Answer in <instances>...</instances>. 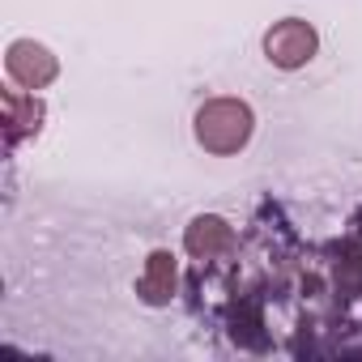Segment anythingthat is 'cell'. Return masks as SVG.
<instances>
[{
  "label": "cell",
  "mask_w": 362,
  "mask_h": 362,
  "mask_svg": "<svg viewBox=\"0 0 362 362\" xmlns=\"http://www.w3.org/2000/svg\"><path fill=\"white\" fill-rule=\"evenodd\" d=\"M315 52H320V35H315V26L303 22V18H281V22H273V26L264 30V60H269L273 69L294 73V69L311 64Z\"/></svg>",
  "instance_id": "7a4b0ae2"
},
{
  "label": "cell",
  "mask_w": 362,
  "mask_h": 362,
  "mask_svg": "<svg viewBox=\"0 0 362 362\" xmlns=\"http://www.w3.org/2000/svg\"><path fill=\"white\" fill-rule=\"evenodd\" d=\"M0 103H5V141L9 145H18V141H26V136H39V128H43V98L35 94V90H5L0 94Z\"/></svg>",
  "instance_id": "277c9868"
},
{
  "label": "cell",
  "mask_w": 362,
  "mask_h": 362,
  "mask_svg": "<svg viewBox=\"0 0 362 362\" xmlns=\"http://www.w3.org/2000/svg\"><path fill=\"white\" fill-rule=\"evenodd\" d=\"M197 141L205 153H218V158H230L239 153L247 141H252V128H256V115L243 98H209L201 111H197Z\"/></svg>",
  "instance_id": "6da1fadb"
},
{
  "label": "cell",
  "mask_w": 362,
  "mask_h": 362,
  "mask_svg": "<svg viewBox=\"0 0 362 362\" xmlns=\"http://www.w3.org/2000/svg\"><path fill=\"white\" fill-rule=\"evenodd\" d=\"M337 286H341L345 294H362V239H349V243L341 247Z\"/></svg>",
  "instance_id": "52a82bcc"
},
{
  "label": "cell",
  "mask_w": 362,
  "mask_h": 362,
  "mask_svg": "<svg viewBox=\"0 0 362 362\" xmlns=\"http://www.w3.org/2000/svg\"><path fill=\"white\" fill-rule=\"evenodd\" d=\"M5 69H9V77H13L22 90H47V86L60 77V60H56L43 43H35V39L9 43Z\"/></svg>",
  "instance_id": "3957f363"
},
{
  "label": "cell",
  "mask_w": 362,
  "mask_h": 362,
  "mask_svg": "<svg viewBox=\"0 0 362 362\" xmlns=\"http://www.w3.org/2000/svg\"><path fill=\"white\" fill-rule=\"evenodd\" d=\"M175 290H179V264H175V256L170 252H149V260H145V273L136 277V294H141V303H149V307H166L170 298H175Z\"/></svg>",
  "instance_id": "8992f818"
},
{
  "label": "cell",
  "mask_w": 362,
  "mask_h": 362,
  "mask_svg": "<svg viewBox=\"0 0 362 362\" xmlns=\"http://www.w3.org/2000/svg\"><path fill=\"white\" fill-rule=\"evenodd\" d=\"M184 247H188V256L192 260H218V256H226L230 247H235V230L222 222V218H214V214H201V218H192V226L184 230Z\"/></svg>",
  "instance_id": "5b68a950"
}]
</instances>
